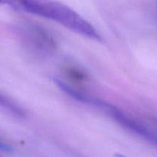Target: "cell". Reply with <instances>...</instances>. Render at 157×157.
I'll return each instance as SVG.
<instances>
[{"label": "cell", "mask_w": 157, "mask_h": 157, "mask_svg": "<svg viewBox=\"0 0 157 157\" xmlns=\"http://www.w3.org/2000/svg\"><path fill=\"white\" fill-rule=\"evenodd\" d=\"M0 157H2V156H1V155H0Z\"/></svg>", "instance_id": "obj_6"}, {"label": "cell", "mask_w": 157, "mask_h": 157, "mask_svg": "<svg viewBox=\"0 0 157 157\" xmlns=\"http://www.w3.org/2000/svg\"><path fill=\"white\" fill-rule=\"evenodd\" d=\"M65 77L69 80L70 82L82 84L86 83L89 80L87 73L78 65L73 64H66L62 69Z\"/></svg>", "instance_id": "obj_3"}, {"label": "cell", "mask_w": 157, "mask_h": 157, "mask_svg": "<svg viewBox=\"0 0 157 157\" xmlns=\"http://www.w3.org/2000/svg\"><path fill=\"white\" fill-rule=\"evenodd\" d=\"M19 34L26 48L35 54L47 55L55 52L57 48L52 33L35 22L23 23L19 28Z\"/></svg>", "instance_id": "obj_2"}, {"label": "cell", "mask_w": 157, "mask_h": 157, "mask_svg": "<svg viewBox=\"0 0 157 157\" xmlns=\"http://www.w3.org/2000/svg\"><path fill=\"white\" fill-rule=\"evenodd\" d=\"M0 107L16 117H23L26 116V111L21 106L12 98L2 93H0Z\"/></svg>", "instance_id": "obj_4"}, {"label": "cell", "mask_w": 157, "mask_h": 157, "mask_svg": "<svg viewBox=\"0 0 157 157\" xmlns=\"http://www.w3.org/2000/svg\"><path fill=\"white\" fill-rule=\"evenodd\" d=\"M0 151L5 152V153H12V147L1 137H0Z\"/></svg>", "instance_id": "obj_5"}, {"label": "cell", "mask_w": 157, "mask_h": 157, "mask_svg": "<svg viewBox=\"0 0 157 157\" xmlns=\"http://www.w3.org/2000/svg\"><path fill=\"white\" fill-rule=\"evenodd\" d=\"M15 10L28 12L55 21L83 36L95 41H102L96 29L87 20L66 5L54 0H0Z\"/></svg>", "instance_id": "obj_1"}]
</instances>
